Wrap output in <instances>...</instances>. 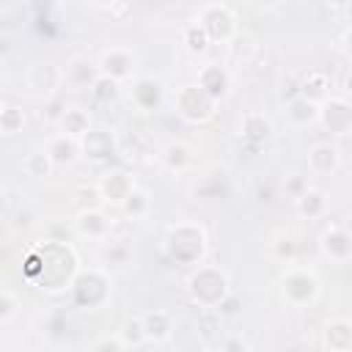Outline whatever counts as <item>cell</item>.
Segmentation results:
<instances>
[{
	"mask_svg": "<svg viewBox=\"0 0 352 352\" xmlns=\"http://www.w3.org/2000/svg\"><path fill=\"white\" fill-rule=\"evenodd\" d=\"M91 94H94L96 102H110L118 94V80H113V77H107V74L99 72V77L91 82Z\"/></svg>",
	"mask_w": 352,
	"mask_h": 352,
	"instance_id": "obj_25",
	"label": "cell"
},
{
	"mask_svg": "<svg viewBox=\"0 0 352 352\" xmlns=\"http://www.w3.org/2000/svg\"><path fill=\"white\" fill-rule=\"evenodd\" d=\"M206 44H209V36H206V30H204L198 22H192V25L184 28V47H187L190 52H204Z\"/></svg>",
	"mask_w": 352,
	"mask_h": 352,
	"instance_id": "obj_27",
	"label": "cell"
},
{
	"mask_svg": "<svg viewBox=\"0 0 352 352\" xmlns=\"http://www.w3.org/2000/svg\"><path fill=\"white\" fill-rule=\"evenodd\" d=\"M286 116H289V121H292V124H300V126H305V124L316 121V116H319V107H316V102H311L308 96L297 94L294 99H289Z\"/></svg>",
	"mask_w": 352,
	"mask_h": 352,
	"instance_id": "obj_17",
	"label": "cell"
},
{
	"mask_svg": "<svg viewBox=\"0 0 352 352\" xmlns=\"http://www.w3.org/2000/svg\"><path fill=\"white\" fill-rule=\"evenodd\" d=\"M198 25L206 30L209 41H228L236 33V16H234V11L226 8V6H220V3L206 6L201 11Z\"/></svg>",
	"mask_w": 352,
	"mask_h": 352,
	"instance_id": "obj_4",
	"label": "cell"
},
{
	"mask_svg": "<svg viewBox=\"0 0 352 352\" xmlns=\"http://www.w3.org/2000/svg\"><path fill=\"white\" fill-rule=\"evenodd\" d=\"M190 294L198 305H206V308H214L226 300L228 294V278L223 270L217 267H198L192 275H190Z\"/></svg>",
	"mask_w": 352,
	"mask_h": 352,
	"instance_id": "obj_1",
	"label": "cell"
},
{
	"mask_svg": "<svg viewBox=\"0 0 352 352\" xmlns=\"http://www.w3.org/2000/svg\"><path fill=\"white\" fill-rule=\"evenodd\" d=\"M316 292H319V280H316L314 272H308V270H289L283 275V294H286V300L300 305V302L314 300Z\"/></svg>",
	"mask_w": 352,
	"mask_h": 352,
	"instance_id": "obj_5",
	"label": "cell"
},
{
	"mask_svg": "<svg viewBox=\"0 0 352 352\" xmlns=\"http://www.w3.org/2000/svg\"><path fill=\"white\" fill-rule=\"evenodd\" d=\"M124 346H126L124 338H102L94 344V349H124Z\"/></svg>",
	"mask_w": 352,
	"mask_h": 352,
	"instance_id": "obj_31",
	"label": "cell"
},
{
	"mask_svg": "<svg viewBox=\"0 0 352 352\" xmlns=\"http://www.w3.org/2000/svg\"><path fill=\"white\" fill-rule=\"evenodd\" d=\"M28 82H30V88H36V91L52 94V91L63 82V72H60L55 63L41 60V63H33V66H30V72H28Z\"/></svg>",
	"mask_w": 352,
	"mask_h": 352,
	"instance_id": "obj_10",
	"label": "cell"
},
{
	"mask_svg": "<svg viewBox=\"0 0 352 352\" xmlns=\"http://www.w3.org/2000/svg\"><path fill=\"white\" fill-rule=\"evenodd\" d=\"M22 124H25V116H22L19 107L11 104V107H3V110H0V132L14 135V132L22 129Z\"/></svg>",
	"mask_w": 352,
	"mask_h": 352,
	"instance_id": "obj_29",
	"label": "cell"
},
{
	"mask_svg": "<svg viewBox=\"0 0 352 352\" xmlns=\"http://www.w3.org/2000/svg\"><path fill=\"white\" fill-rule=\"evenodd\" d=\"M129 102L138 110H154L162 102V85L154 77H138L129 88Z\"/></svg>",
	"mask_w": 352,
	"mask_h": 352,
	"instance_id": "obj_9",
	"label": "cell"
},
{
	"mask_svg": "<svg viewBox=\"0 0 352 352\" xmlns=\"http://www.w3.org/2000/svg\"><path fill=\"white\" fill-rule=\"evenodd\" d=\"M322 209H324V195H322L319 190H308V187H305V190L297 195V212H300V214L316 217Z\"/></svg>",
	"mask_w": 352,
	"mask_h": 352,
	"instance_id": "obj_24",
	"label": "cell"
},
{
	"mask_svg": "<svg viewBox=\"0 0 352 352\" xmlns=\"http://www.w3.org/2000/svg\"><path fill=\"white\" fill-rule=\"evenodd\" d=\"M96 77H99V66L88 63L85 58H74V60L66 66V72H63V80H72V82H77V85H91Z\"/></svg>",
	"mask_w": 352,
	"mask_h": 352,
	"instance_id": "obj_20",
	"label": "cell"
},
{
	"mask_svg": "<svg viewBox=\"0 0 352 352\" xmlns=\"http://www.w3.org/2000/svg\"><path fill=\"white\" fill-rule=\"evenodd\" d=\"M330 3H333V6H338V8H344V6L349 3V0H330Z\"/></svg>",
	"mask_w": 352,
	"mask_h": 352,
	"instance_id": "obj_32",
	"label": "cell"
},
{
	"mask_svg": "<svg viewBox=\"0 0 352 352\" xmlns=\"http://www.w3.org/2000/svg\"><path fill=\"white\" fill-rule=\"evenodd\" d=\"M16 314V300L11 292H0V322H8Z\"/></svg>",
	"mask_w": 352,
	"mask_h": 352,
	"instance_id": "obj_30",
	"label": "cell"
},
{
	"mask_svg": "<svg viewBox=\"0 0 352 352\" xmlns=\"http://www.w3.org/2000/svg\"><path fill=\"white\" fill-rule=\"evenodd\" d=\"M99 72L121 82V80L132 77V72H135V55L129 50H124V47H110L99 58Z\"/></svg>",
	"mask_w": 352,
	"mask_h": 352,
	"instance_id": "obj_7",
	"label": "cell"
},
{
	"mask_svg": "<svg viewBox=\"0 0 352 352\" xmlns=\"http://www.w3.org/2000/svg\"><path fill=\"white\" fill-rule=\"evenodd\" d=\"M44 151L52 157L55 165H60V162H72V160L77 157V151H80V140L72 138V135H66V132H60V135L50 138V143H47Z\"/></svg>",
	"mask_w": 352,
	"mask_h": 352,
	"instance_id": "obj_14",
	"label": "cell"
},
{
	"mask_svg": "<svg viewBox=\"0 0 352 352\" xmlns=\"http://www.w3.org/2000/svg\"><path fill=\"white\" fill-rule=\"evenodd\" d=\"M239 132H242L245 140L261 143V140H267L272 135V124H270V118L264 113H245L242 121H239Z\"/></svg>",
	"mask_w": 352,
	"mask_h": 352,
	"instance_id": "obj_13",
	"label": "cell"
},
{
	"mask_svg": "<svg viewBox=\"0 0 352 352\" xmlns=\"http://www.w3.org/2000/svg\"><path fill=\"white\" fill-rule=\"evenodd\" d=\"M322 250H324V256L344 261L349 256V236H346V231L344 228H330L322 236Z\"/></svg>",
	"mask_w": 352,
	"mask_h": 352,
	"instance_id": "obj_19",
	"label": "cell"
},
{
	"mask_svg": "<svg viewBox=\"0 0 352 352\" xmlns=\"http://www.w3.org/2000/svg\"><path fill=\"white\" fill-rule=\"evenodd\" d=\"M80 151L94 162H104L118 151V143L107 129H88L80 138Z\"/></svg>",
	"mask_w": 352,
	"mask_h": 352,
	"instance_id": "obj_6",
	"label": "cell"
},
{
	"mask_svg": "<svg viewBox=\"0 0 352 352\" xmlns=\"http://www.w3.org/2000/svg\"><path fill=\"white\" fill-rule=\"evenodd\" d=\"M176 110L184 121H192V124H201L206 121L212 113H214V99L198 85H182L179 94H176Z\"/></svg>",
	"mask_w": 352,
	"mask_h": 352,
	"instance_id": "obj_3",
	"label": "cell"
},
{
	"mask_svg": "<svg viewBox=\"0 0 352 352\" xmlns=\"http://www.w3.org/2000/svg\"><path fill=\"white\" fill-rule=\"evenodd\" d=\"M190 162H192V154L184 143H168L162 148V165L168 170H184Z\"/></svg>",
	"mask_w": 352,
	"mask_h": 352,
	"instance_id": "obj_22",
	"label": "cell"
},
{
	"mask_svg": "<svg viewBox=\"0 0 352 352\" xmlns=\"http://www.w3.org/2000/svg\"><path fill=\"white\" fill-rule=\"evenodd\" d=\"M198 85L217 102V99H223L226 94H228V85H231V77H228V72L223 69V66H217V63H209V66H204L201 69V74H198Z\"/></svg>",
	"mask_w": 352,
	"mask_h": 352,
	"instance_id": "obj_11",
	"label": "cell"
},
{
	"mask_svg": "<svg viewBox=\"0 0 352 352\" xmlns=\"http://www.w3.org/2000/svg\"><path fill=\"white\" fill-rule=\"evenodd\" d=\"M327 77L322 74V72H314V74H308V80L302 82V88H300V94L302 96H308L311 102H319V99H324L327 96Z\"/></svg>",
	"mask_w": 352,
	"mask_h": 352,
	"instance_id": "obj_26",
	"label": "cell"
},
{
	"mask_svg": "<svg viewBox=\"0 0 352 352\" xmlns=\"http://www.w3.org/2000/svg\"><path fill=\"white\" fill-rule=\"evenodd\" d=\"M52 168H55V162H52V157H50L47 151H30V154L25 157V170H28L30 176H36V179L50 176Z\"/></svg>",
	"mask_w": 352,
	"mask_h": 352,
	"instance_id": "obj_23",
	"label": "cell"
},
{
	"mask_svg": "<svg viewBox=\"0 0 352 352\" xmlns=\"http://www.w3.org/2000/svg\"><path fill=\"white\" fill-rule=\"evenodd\" d=\"M316 118H322V124H324L333 135H346V129H349V104H346L344 99H330V102L319 110Z\"/></svg>",
	"mask_w": 352,
	"mask_h": 352,
	"instance_id": "obj_12",
	"label": "cell"
},
{
	"mask_svg": "<svg viewBox=\"0 0 352 352\" xmlns=\"http://www.w3.org/2000/svg\"><path fill=\"white\" fill-rule=\"evenodd\" d=\"M77 231H80L82 236H88V239H102V236L110 231V220H107L99 209H88V212L80 214Z\"/></svg>",
	"mask_w": 352,
	"mask_h": 352,
	"instance_id": "obj_16",
	"label": "cell"
},
{
	"mask_svg": "<svg viewBox=\"0 0 352 352\" xmlns=\"http://www.w3.org/2000/svg\"><path fill=\"white\" fill-rule=\"evenodd\" d=\"M168 250L176 261H198L206 250V236L198 226L192 223H182V226H173L170 228V236H168Z\"/></svg>",
	"mask_w": 352,
	"mask_h": 352,
	"instance_id": "obj_2",
	"label": "cell"
},
{
	"mask_svg": "<svg viewBox=\"0 0 352 352\" xmlns=\"http://www.w3.org/2000/svg\"><path fill=\"white\" fill-rule=\"evenodd\" d=\"M132 190H135V182H132V176H129V173H124V170L104 173V176L99 179V187H96V192H99L104 201L116 204V206H121V204H124V198H126Z\"/></svg>",
	"mask_w": 352,
	"mask_h": 352,
	"instance_id": "obj_8",
	"label": "cell"
},
{
	"mask_svg": "<svg viewBox=\"0 0 352 352\" xmlns=\"http://www.w3.org/2000/svg\"><path fill=\"white\" fill-rule=\"evenodd\" d=\"M140 327H143L146 341H165L170 336V319L165 311H151V314L140 316Z\"/></svg>",
	"mask_w": 352,
	"mask_h": 352,
	"instance_id": "obj_15",
	"label": "cell"
},
{
	"mask_svg": "<svg viewBox=\"0 0 352 352\" xmlns=\"http://www.w3.org/2000/svg\"><path fill=\"white\" fill-rule=\"evenodd\" d=\"M60 126H63L66 135H72V138L80 140V138L91 129V124H88V113L80 110V107H69V110L60 116Z\"/></svg>",
	"mask_w": 352,
	"mask_h": 352,
	"instance_id": "obj_21",
	"label": "cell"
},
{
	"mask_svg": "<svg viewBox=\"0 0 352 352\" xmlns=\"http://www.w3.org/2000/svg\"><path fill=\"white\" fill-rule=\"evenodd\" d=\"M121 209H124L129 217H140V214H146V212H148V195H146L143 190H138V187H135V190L124 198Z\"/></svg>",
	"mask_w": 352,
	"mask_h": 352,
	"instance_id": "obj_28",
	"label": "cell"
},
{
	"mask_svg": "<svg viewBox=\"0 0 352 352\" xmlns=\"http://www.w3.org/2000/svg\"><path fill=\"white\" fill-rule=\"evenodd\" d=\"M308 162H311L314 173H330V170L338 168V148L330 146V143H319V146L311 148Z\"/></svg>",
	"mask_w": 352,
	"mask_h": 352,
	"instance_id": "obj_18",
	"label": "cell"
}]
</instances>
